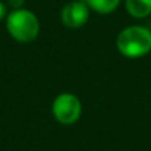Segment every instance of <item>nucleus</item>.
Returning <instances> with one entry per match:
<instances>
[{
    "mask_svg": "<svg viewBox=\"0 0 151 151\" xmlns=\"http://www.w3.org/2000/svg\"><path fill=\"white\" fill-rule=\"evenodd\" d=\"M52 113L57 122L63 125H73L80 119L82 105L77 96L72 93H61L53 101Z\"/></svg>",
    "mask_w": 151,
    "mask_h": 151,
    "instance_id": "obj_3",
    "label": "nucleus"
},
{
    "mask_svg": "<svg viewBox=\"0 0 151 151\" xmlns=\"http://www.w3.org/2000/svg\"><path fill=\"white\" fill-rule=\"evenodd\" d=\"M126 9L133 17H146L151 13V0H126Z\"/></svg>",
    "mask_w": 151,
    "mask_h": 151,
    "instance_id": "obj_5",
    "label": "nucleus"
},
{
    "mask_svg": "<svg viewBox=\"0 0 151 151\" xmlns=\"http://www.w3.org/2000/svg\"><path fill=\"white\" fill-rule=\"evenodd\" d=\"M83 1L89 5L90 9L102 13V15H106V13H111L113 11L117 9L121 0H83Z\"/></svg>",
    "mask_w": 151,
    "mask_h": 151,
    "instance_id": "obj_6",
    "label": "nucleus"
},
{
    "mask_svg": "<svg viewBox=\"0 0 151 151\" xmlns=\"http://www.w3.org/2000/svg\"><path fill=\"white\" fill-rule=\"evenodd\" d=\"M5 27L9 36L20 44L32 42L40 33V21L37 16L25 8L13 9L8 13Z\"/></svg>",
    "mask_w": 151,
    "mask_h": 151,
    "instance_id": "obj_1",
    "label": "nucleus"
},
{
    "mask_svg": "<svg viewBox=\"0 0 151 151\" xmlns=\"http://www.w3.org/2000/svg\"><path fill=\"white\" fill-rule=\"evenodd\" d=\"M8 4H9L13 9H19V8H23L24 0H8Z\"/></svg>",
    "mask_w": 151,
    "mask_h": 151,
    "instance_id": "obj_7",
    "label": "nucleus"
},
{
    "mask_svg": "<svg viewBox=\"0 0 151 151\" xmlns=\"http://www.w3.org/2000/svg\"><path fill=\"white\" fill-rule=\"evenodd\" d=\"M4 17H7V7L3 1H0V21Z\"/></svg>",
    "mask_w": 151,
    "mask_h": 151,
    "instance_id": "obj_8",
    "label": "nucleus"
},
{
    "mask_svg": "<svg viewBox=\"0 0 151 151\" xmlns=\"http://www.w3.org/2000/svg\"><path fill=\"white\" fill-rule=\"evenodd\" d=\"M117 48L125 57H142L151 50V31L141 25L125 28L117 37Z\"/></svg>",
    "mask_w": 151,
    "mask_h": 151,
    "instance_id": "obj_2",
    "label": "nucleus"
},
{
    "mask_svg": "<svg viewBox=\"0 0 151 151\" xmlns=\"http://www.w3.org/2000/svg\"><path fill=\"white\" fill-rule=\"evenodd\" d=\"M89 19V5L83 0L70 1L61 11V21L68 28H80Z\"/></svg>",
    "mask_w": 151,
    "mask_h": 151,
    "instance_id": "obj_4",
    "label": "nucleus"
}]
</instances>
